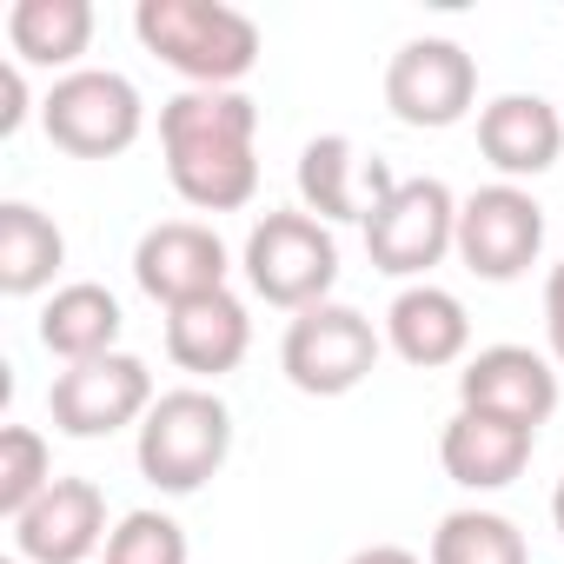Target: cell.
I'll use <instances>...</instances> for the list:
<instances>
[{"label": "cell", "instance_id": "obj_1", "mask_svg": "<svg viewBox=\"0 0 564 564\" xmlns=\"http://www.w3.org/2000/svg\"><path fill=\"white\" fill-rule=\"evenodd\" d=\"M259 107L239 87H186L160 107V153L166 180L186 206L199 213H232L259 193V160H252Z\"/></svg>", "mask_w": 564, "mask_h": 564}, {"label": "cell", "instance_id": "obj_2", "mask_svg": "<svg viewBox=\"0 0 564 564\" xmlns=\"http://www.w3.org/2000/svg\"><path fill=\"white\" fill-rule=\"evenodd\" d=\"M133 34L193 87H239L259 67V28L219 0H140Z\"/></svg>", "mask_w": 564, "mask_h": 564}, {"label": "cell", "instance_id": "obj_3", "mask_svg": "<svg viewBox=\"0 0 564 564\" xmlns=\"http://www.w3.org/2000/svg\"><path fill=\"white\" fill-rule=\"evenodd\" d=\"M226 452H232V412H226V399L206 392V386L160 392L153 412L140 419V445H133L147 485H160L166 498H186V491H199L206 478H219Z\"/></svg>", "mask_w": 564, "mask_h": 564}, {"label": "cell", "instance_id": "obj_4", "mask_svg": "<svg viewBox=\"0 0 564 564\" xmlns=\"http://www.w3.org/2000/svg\"><path fill=\"white\" fill-rule=\"evenodd\" d=\"M246 279L252 293L279 313H313L339 286V239L313 213H265L246 232Z\"/></svg>", "mask_w": 564, "mask_h": 564}, {"label": "cell", "instance_id": "obj_5", "mask_svg": "<svg viewBox=\"0 0 564 564\" xmlns=\"http://www.w3.org/2000/svg\"><path fill=\"white\" fill-rule=\"evenodd\" d=\"M41 127L74 160H113V153H127L140 140L147 107H140V87L127 74H113V67H74L41 100Z\"/></svg>", "mask_w": 564, "mask_h": 564}, {"label": "cell", "instance_id": "obj_6", "mask_svg": "<svg viewBox=\"0 0 564 564\" xmlns=\"http://www.w3.org/2000/svg\"><path fill=\"white\" fill-rule=\"evenodd\" d=\"M379 346H386V339L372 333V319H366L359 306L326 300V306H313V313H300V319L286 326L279 366H286V379H293L306 399H346V392H359V386L372 379Z\"/></svg>", "mask_w": 564, "mask_h": 564}, {"label": "cell", "instance_id": "obj_7", "mask_svg": "<svg viewBox=\"0 0 564 564\" xmlns=\"http://www.w3.org/2000/svg\"><path fill=\"white\" fill-rule=\"evenodd\" d=\"M458 246V199L445 180H399L392 199L366 219V252L379 272L392 279H419L425 286V272Z\"/></svg>", "mask_w": 564, "mask_h": 564}, {"label": "cell", "instance_id": "obj_8", "mask_svg": "<svg viewBox=\"0 0 564 564\" xmlns=\"http://www.w3.org/2000/svg\"><path fill=\"white\" fill-rule=\"evenodd\" d=\"M47 412L67 438H113L153 412V372L133 352H107L87 366H67L47 386Z\"/></svg>", "mask_w": 564, "mask_h": 564}, {"label": "cell", "instance_id": "obj_9", "mask_svg": "<svg viewBox=\"0 0 564 564\" xmlns=\"http://www.w3.org/2000/svg\"><path fill=\"white\" fill-rule=\"evenodd\" d=\"M478 279L505 286V279L531 272V259L544 252V206L498 180V186H478L471 199H458V246H452Z\"/></svg>", "mask_w": 564, "mask_h": 564}, {"label": "cell", "instance_id": "obj_10", "mask_svg": "<svg viewBox=\"0 0 564 564\" xmlns=\"http://www.w3.org/2000/svg\"><path fill=\"white\" fill-rule=\"evenodd\" d=\"M478 100V61L458 47V41H405L386 67V107L405 120V127H458Z\"/></svg>", "mask_w": 564, "mask_h": 564}, {"label": "cell", "instance_id": "obj_11", "mask_svg": "<svg viewBox=\"0 0 564 564\" xmlns=\"http://www.w3.org/2000/svg\"><path fill=\"white\" fill-rule=\"evenodd\" d=\"M226 272H232L226 239H219L213 226H199V219H160V226H147L140 246H133V279H140V293L160 300L166 313H173V306H193V300H206V293H226Z\"/></svg>", "mask_w": 564, "mask_h": 564}, {"label": "cell", "instance_id": "obj_12", "mask_svg": "<svg viewBox=\"0 0 564 564\" xmlns=\"http://www.w3.org/2000/svg\"><path fill=\"white\" fill-rule=\"evenodd\" d=\"M107 531V498L94 478H54L21 518H14V557L28 564H87Z\"/></svg>", "mask_w": 564, "mask_h": 564}, {"label": "cell", "instance_id": "obj_13", "mask_svg": "<svg viewBox=\"0 0 564 564\" xmlns=\"http://www.w3.org/2000/svg\"><path fill=\"white\" fill-rule=\"evenodd\" d=\"M458 405L498 412V419L538 432V425L557 412V372H551V359L531 352V346H485V352H471L465 372H458Z\"/></svg>", "mask_w": 564, "mask_h": 564}, {"label": "cell", "instance_id": "obj_14", "mask_svg": "<svg viewBox=\"0 0 564 564\" xmlns=\"http://www.w3.org/2000/svg\"><path fill=\"white\" fill-rule=\"evenodd\" d=\"M392 166L386 160H359V147L346 133H319L300 153V199L313 219H372L392 199Z\"/></svg>", "mask_w": 564, "mask_h": 564}, {"label": "cell", "instance_id": "obj_15", "mask_svg": "<svg viewBox=\"0 0 564 564\" xmlns=\"http://www.w3.org/2000/svg\"><path fill=\"white\" fill-rule=\"evenodd\" d=\"M478 153L518 186V180H538L557 166L564 153V113L538 94H498L485 113H478Z\"/></svg>", "mask_w": 564, "mask_h": 564}, {"label": "cell", "instance_id": "obj_16", "mask_svg": "<svg viewBox=\"0 0 564 564\" xmlns=\"http://www.w3.org/2000/svg\"><path fill=\"white\" fill-rule=\"evenodd\" d=\"M531 445H538L531 425H511L498 412L458 405L452 425H445V438H438V458H445V478L452 485H465V491H505L531 465Z\"/></svg>", "mask_w": 564, "mask_h": 564}, {"label": "cell", "instance_id": "obj_17", "mask_svg": "<svg viewBox=\"0 0 564 564\" xmlns=\"http://www.w3.org/2000/svg\"><path fill=\"white\" fill-rule=\"evenodd\" d=\"M252 352V319L232 293H206L166 313V359L193 379H226Z\"/></svg>", "mask_w": 564, "mask_h": 564}, {"label": "cell", "instance_id": "obj_18", "mask_svg": "<svg viewBox=\"0 0 564 564\" xmlns=\"http://www.w3.org/2000/svg\"><path fill=\"white\" fill-rule=\"evenodd\" d=\"M386 346L405 359V366H419V372H438V366H458L465 359V346H471V319H465V306H458V293H445V286H405L399 300H392V313H386Z\"/></svg>", "mask_w": 564, "mask_h": 564}, {"label": "cell", "instance_id": "obj_19", "mask_svg": "<svg viewBox=\"0 0 564 564\" xmlns=\"http://www.w3.org/2000/svg\"><path fill=\"white\" fill-rule=\"evenodd\" d=\"M120 300L107 286H94V279H74V286H61L47 306H41V346L67 366H87V359H107L120 352Z\"/></svg>", "mask_w": 564, "mask_h": 564}, {"label": "cell", "instance_id": "obj_20", "mask_svg": "<svg viewBox=\"0 0 564 564\" xmlns=\"http://www.w3.org/2000/svg\"><path fill=\"white\" fill-rule=\"evenodd\" d=\"M61 259H67V239H61V226L41 206H28V199L0 206V293L28 300V293L54 286Z\"/></svg>", "mask_w": 564, "mask_h": 564}, {"label": "cell", "instance_id": "obj_21", "mask_svg": "<svg viewBox=\"0 0 564 564\" xmlns=\"http://www.w3.org/2000/svg\"><path fill=\"white\" fill-rule=\"evenodd\" d=\"M8 41L14 61L34 67H74L94 41V8L87 0H14L8 8Z\"/></svg>", "mask_w": 564, "mask_h": 564}, {"label": "cell", "instance_id": "obj_22", "mask_svg": "<svg viewBox=\"0 0 564 564\" xmlns=\"http://www.w3.org/2000/svg\"><path fill=\"white\" fill-rule=\"evenodd\" d=\"M432 564H531V551L498 511H445L432 531Z\"/></svg>", "mask_w": 564, "mask_h": 564}, {"label": "cell", "instance_id": "obj_23", "mask_svg": "<svg viewBox=\"0 0 564 564\" xmlns=\"http://www.w3.org/2000/svg\"><path fill=\"white\" fill-rule=\"evenodd\" d=\"M54 485V452L34 425H8L0 432V518H21L41 491Z\"/></svg>", "mask_w": 564, "mask_h": 564}, {"label": "cell", "instance_id": "obj_24", "mask_svg": "<svg viewBox=\"0 0 564 564\" xmlns=\"http://www.w3.org/2000/svg\"><path fill=\"white\" fill-rule=\"evenodd\" d=\"M107 564H186V531L166 511H127L107 538Z\"/></svg>", "mask_w": 564, "mask_h": 564}, {"label": "cell", "instance_id": "obj_25", "mask_svg": "<svg viewBox=\"0 0 564 564\" xmlns=\"http://www.w3.org/2000/svg\"><path fill=\"white\" fill-rule=\"evenodd\" d=\"M28 120V80H21V61H0V133H21Z\"/></svg>", "mask_w": 564, "mask_h": 564}, {"label": "cell", "instance_id": "obj_26", "mask_svg": "<svg viewBox=\"0 0 564 564\" xmlns=\"http://www.w3.org/2000/svg\"><path fill=\"white\" fill-rule=\"evenodd\" d=\"M544 339H551V359L564 366V259L544 279Z\"/></svg>", "mask_w": 564, "mask_h": 564}, {"label": "cell", "instance_id": "obj_27", "mask_svg": "<svg viewBox=\"0 0 564 564\" xmlns=\"http://www.w3.org/2000/svg\"><path fill=\"white\" fill-rule=\"evenodd\" d=\"M346 564H425V557H412L405 544H366V551H352Z\"/></svg>", "mask_w": 564, "mask_h": 564}, {"label": "cell", "instance_id": "obj_28", "mask_svg": "<svg viewBox=\"0 0 564 564\" xmlns=\"http://www.w3.org/2000/svg\"><path fill=\"white\" fill-rule=\"evenodd\" d=\"M551 524H557V538H564V478H557V491H551Z\"/></svg>", "mask_w": 564, "mask_h": 564}, {"label": "cell", "instance_id": "obj_29", "mask_svg": "<svg viewBox=\"0 0 564 564\" xmlns=\"http://www.w3.org/2000/svg\"><path fill=\"white\" fill-rule=\"evenodd\" d=\"M0 564H28V557H0Z\"/></svg>", "mask_w": 564, "mask_h": 564}]
</instances>
